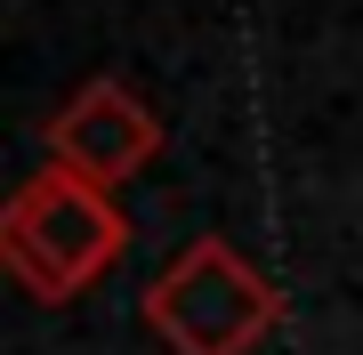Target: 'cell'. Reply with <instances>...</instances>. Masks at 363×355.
I'll return each instance as SVG.
<instances>
[{"instance_id": "2", "label": "cell", "mask_w": 363, "mask_h": 355, "mask_svg": "<svg viewBox=\"0 0 363 355\" xmlns=\"http://www.w3.org/2000/svg\"><path fill=\"white\" fill-rule=\"evenodd\" d=\"M138 315L154 323V339L169 355H250L274 323H283V291H274L226 235H194L154 283H145Z\"/></svg>"}, {"instance_id": "1", "label": "cell", "mask_w": 363, "mask_h": 355, "mask_svg": "<svg viewBox=\"0 0 363 355\" xmlns=\"http://www.w3.org/2000/svg\"><path fill=\"white\" fill-rule=\"evenodd\" d=\"M121 250H130V218H121L113 186H89L73 170H57V162L40 178H25L9 194V210H0V259L49 307L81 299Z\"/></svg>"}, {"instance_id": "3", "label": "cell", "mask_w": 363, "mask_h": 355, "mask_svg": "<svg viewBox=\"0 0 363 355\" xmlns=\"http://www.w3.org/2000/svg\"><path fill=\"white\" fill-rule=\"evenodd\" d=\"M40 145H49L57 170H73L89 186H130L145 162L162 154V121H154V106H145L130 81L97 73V81H81L65 106L40 121Z\"/></svg>"}]
</instances>
